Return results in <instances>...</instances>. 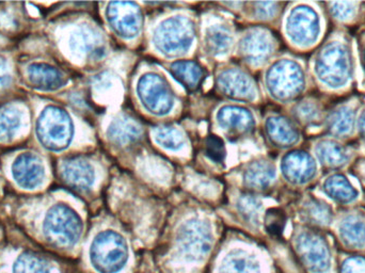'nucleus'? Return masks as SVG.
I'll list each match as a JSON object with an SVG mask.
<instances>
[{"instance_id":"nucleus-45","label":"nucleus","mask_w":365,"mask_h":273,"mask_svg":"<svg viewBox=\"0 0 365 273\" xmlns=\"http://www.w3.org/2000/svg\"><path fill=\"white\" fill-rule=\"evenodd\" d=\"M349 172L356 178L365 193V156L359 157Z\"/></svg>"},{"instance_id":"nucleus-19","label":"nucleus","mask_w":365,"mask_h":273,"mask_svg":"<svg viewBox=\"0 0 365 273\" xmlns=\"http://www.w3.org/2000/svg\"><path fill=\"white\" fill-rule=\"evenodd\" d=\"M364 104L359 94H351L338 103H332L326 117L323 135L353 143L356 140L358 113Z\"/></svg>"},{"instance_id":"nucleus-29","label":"nucleus","mask_w":365,"mask_h":273,"mask_svg":"<svg viewBox=\"0 0 365 273\" xmlns=\"http://www.w3.org/2000/svg\"><path fill=\"white\" fill-rule=\"evenodd\" d=\"M17 60V49L0 51V104L10 98L27 94L19 86Z\"/></svg>"},{"instance_id":"nucleus-46","label":"nucleus","mask_w":365,"mask_h":273,"mask_svg":"<svg viewBox=\"0 0 365 273\" xmlns=\"http://www.w3.org/2000/svg\"><path fill=\"white\" fill-rule=\"evenodd\" d=\"M6 190V184H4V177H2L1 172H0V199H1Z\"/></svg>"},{"instance_id":"nucleus-17","label":"nucleus","mask_w":365,"mask_h":273,"mask_svg":"<svg viewBox=\"0 0 365 273\" xmlns=\"http://www.w3.org/2000/svg\"><path fill=\"white\" fill-rule=\"evenodd\" d=\"M192 21L182 15L160 21L153 31V44L163 55L173 57L187 53L195 41Z\"/></svg>"},{"instance_id":"nucleus-10","label":"nucleus","mask_w":365,"mask_h":273,"mask_svg":"<svg viewBox=\"0 0 365 273\" xmlns=\"http://www.w3.org/2000/svg\"><path fill=\"white\" fill-rule=\"evenodd\" d=\"M32 111L27 94L0 104V154L29 143Z\"/></svg>"},{"instance_id":"nucleus-24","label":"nucleus","mask_w":365,"mask_h":273,"mask_svg":"<svg viewBox=\"0 0 365 273\" xmlns=\"http://www.w3.org/2000/svg\"><path fill=\"white\" fill-rule=\"evenodd\" d=\"M264 130L269 143L284 152L300 148L304 141V133L297 124L283 113L268 115L264 123Z\"/></svg>"},{"instance_id":"nucleus-7","label":"nucleus","mask_w":365,"mask_h":273,"mask_svg":"<svg viewBox=\"0 0 365 273\" xmlns=\"http://www.w3.org/2000/svg\"><path fill=\"white\" fill-rule=\"evenodd\" d=\"M328 26L324 2H292L283 13V38L297 53L314 51L327 36Z\"/></svg>"},{"instance_id":"nucleus-16","label":"nucleus","mask_w":365,"mask_h":273,"mask_svg":"<svg viewBox=\"0 0 365 273\" xmlns=\"http://www.w3.org/2000/svg\"><path fill=\"white\" fill-rule=\"evenodd\" d=\"M90 262L100 273L121 272L128 262L130 249L125 238L115 231H102L92 240Z\"/></svg>"},{"instance_id":"nucleus-35","label":"nucleus","mask_w":365,"mask_h":273,"mask_svg":"<svg viewBox=\"0 0 365 273\" xmlns=\"http://www.w3.org/2000/svg\"><path fill=\"white\" fill-rule=\"evenodd\" d=\"M173 76L188 91H195L204 79V71L195 61H175L170 66Z\"/></svg>"},{"instance_id":"nucleus-43","label":"nucleus","mask_w":365,"mask_h":273,"mask_svg":"<svg viewBox=\"0 0 365 273\" xmlns=\"http://www.w3.org/2000/svg\"><path fill=\"white\" fill-rule=\"evenodd\" d=\"M205 154L214 163H222L225 158V146L222 139L210 136L205 140Z\"/></svg>"},{"instance_id":"nucleus-26","label":"nucleus","mask_w":365,"mask_h":273,"mask_svg":"<svg viewBox=\"0 0 365 273\" xmlns=\"http://www.w3.org/2000/svg\"><path fill=\"white\" fill-rule=\"evenodd\" d=\"M212 242L210 227L200 220L187 221L178 236L180 250L191 261L203 259L210 252Z\"/></svg>"},{"instance_id":"nucleus-13","label":"nucleus","mask_w":365,"mask_h":273,"mask_svg":"<svg viewBox=\"0 0 365 273\" xmlns=\"http://www.w3.org/2000/svg\"><path fill=\"white\" fill-rule=\"evenodd\" d=\"M329 233L341 252L365 255V206L336 210Z\"/></svg>"},{"instance_id":"nucleus-14","label":"nucleus","mask_w":365,"mask_h":273,"mask_svg":"<svg viewBox=\"0 0 365 273\" xmlns=\"http://www.w3.org/2000/svg\"><path fill=\"white\" fill-rule=\"evenodd\" d=\"M308 150L317 159L324 173L349 172L361 157L355 143H347L326 135L312 138Z\"/></svg>"},{"instance_id":"nucleus-2","label":"nucleus","mask_w":365,"mask_h":273,"mask_svg":"<svg viewBox=\"0 0 365 273\" xmlns=\"http://www.w3.org/2000/svg\"><path fill=\"white\" fill-rule=\"evenodd\" d=\"M34 29L44 36L49 53L66 68L96 63L106 53L104 34L88 19L60 14L38 21Z\"/></svg>"},{"instance_id":"nucleus-12","label":"nucleus","mask_w":365,"mask_h":273,"mask_svg":"<svg viewBox=\"0 0 365 273\" xmlns=\"http://www.w3.org/2000/svg\"><path fill=\"white\" fill-rule=\"evenodd\" d=\"M312 191L336 210L365 206V193L349 172L324 173Z\"/></svg>"},{"instance_id":"nucleus-41","label":"nucleus","mask_w":365,"mask_h":273,"mask_svg":"<svg viewBox=\"0 0 365 273\" xmlns=\"http://www.w3.org/2000/svg\"><path fill=\"white\" fill-rule=\"evenodd\" d=\"M255 17L259 21H274L282 19L284 13V4L282 2H257Z\"/></svg>"},{"instance_id":"nucleus-23","label":"nucleus","mask_w":365,"mask_h":273,"mask_svg":"<svg viewBox=\"0 0 365 273\" xmlns=\"http://www.w3.org/2000/svg\"><path fill=\"white\" fill-rule=\"evenodd\" d=\"M105 16L109 27L120 38L133 40L140 34L143 17L136 2H108Z\"/></svg>"},{"instance_id":"nucleus-6","label":"nucleus","mask_w":365,"mask_h":273,"mask_svg":"<svg viewBox=\"0 0 365 273\" xmlns=\"http://www.w3.org/2000/svg\"><path fill=\"white\" fill-rule=\"evenodd\" d=\"M6 190L21 197L43 195L56 184L53 159L30 145L0 154Z\"/></svg>"},{"instance_id":"nucleus-33","label":"nucleus","mask_w":365,"mask_h":273,"mask_svg":"<svg viewBox=\"0 0 365 273\" xmlns=\"http://www.w3.org/2000/svg\"><path fill=\"white\" fill-rule=\"evenodd\" d=\"M204 42L210 55L216 57L227 55L233 42L231 29L225 24H212L206 28Z\"/></svg>"},{"instance_id":"nucleus-5","label":"nucleus","mask_w":365,"mask_h":273,"mask_svg":"<svg viewBox=\"0 0 365 273\" xmlns=\"http://www.w3.org/2000/svg\"><path fill=\"white\" fill-rule=\"evenodd\" d=\"M32 111L29 143L53 159L71 156L78 145L79 126L76 111L59 101L27 94Z\"/></svg>"},{"instance_id":"nucleus-1","label":"nucleus","mask_w":365,"mask_h":273,"mask_svg":"<svg viewBox=\"0 0 365 273\" xmlns=\"http://www.w3.org/2000/svg\"><path fill=\"white\" fill-rule=\"evenodd\" d=\"M314 89L334 98L353 94L357 81L356 38L349 30L334 28L308 60Z\"/></svg>"},{"instance_id":"nucleus-28","label":"nucleus","mask_w":365,"mask_h":273,"mask_svg":"<svg viewBox=\"0 0 365 273\" xmlns=\"http://www.w3.org/2000/svg\"><path fill=\"white\" fill-rule=\"evenodd\" d=\"M324 6L334 28L349 30L365 25L364 1H326Z\"/></svg>"},{"instance_id":"nucleus-39","label":"nucleus","mask_w":365,"mask_h":273,"mask_svg":"<svg viewBox=\"0 0 365 273\" xmlns=\"http://www.w3.org/2000/svg\"><path fill=\"white\" fill-rule=\"evenodd\" d=\"M356 38V57H357V88L359 96L365 103V25L358 30Z\"/></svg>"},{"instance_id":"nucleus-15","label":"nucleus","mask_w":365,"mask_h":273,"mask_svg":"<svg viewBox=\"0 0 365 273\" xmlns=\"http://www.w3.org/2000/svg\"><path fill=\"white\" fill-rule=\"evenodd\" d=\"M56 184L77 193H87L96 186L98 170L96 163L85 154L53 159Z\"/></svg>"},{"instance_id":"nucleus-37","label":"nucleus","mask_w":365,"mask_h":273,"mask_svg":"<svg viewBox=\"0 0 365 273\" xmlns=\"http://www.w3.org/2000/svg\"><path fill=\"white\" fill-rule=\"evenodd\" d=\"M13 273H51L48 263L34 253H21L13 265Z\"/></svg>"},{"instance_id":"nucleus-4","label":"nucleus","mask_w":365,"mask_h":273,"mask_svg":"<svg viewBox=\"0 0 365 273\" xmlns=\"http://www.w3.org/2000/svg\"><path fill=\"white\" fill-rule=\"evenodd\" d=\"M17 53L19 86L26 93L53 98L72 85L74 77L70 68L49 53L40 32H31L19 41Z\"/></svg>"},{"instance_id":"nucleus-25","label":"nucleus","mask_w":365,"mask_h":273,"mask_svg":"<svg viewBox=\"0 0 365 273\" xmlns=\"http://www.w3.org/2000/svg\"><path fill=\"white\" fill-rule=\"evenodd\" d=\"M36 23L26 2H0V34L4 36L19 42L31 34Z\"/></svg>"},{"instance_id":"nucleus-44","label":"nucleus","mask_w":365,"mask_h":273,"mask_svg":"<svg viewBox=\"0 0 365 273\" xmlns=\"http://www.w3.org/2000/svg\"><path fill=\"white\" fill-rule=\"evenodd\" d=\"M356 146L360 155L365 156V103L362 104L358 113L357 128H356Z\"/></svg>"},{"instance_id":"nucleus-21","label":"nucleus","mask_w":365,"mask_h":273,"mask_svg":"<svg viewBox=\"0 0 365 273\" xmlns=\"http://www.w3.org/2000/svg\"><path fill=\"white\" fill-rule=\"evenodd\" d=\"M336 210L331 204L315 195L312 190L300 192L296 200L295 216L297 225L311 229L329 232Z\"/></svg>"},{"instance_id":"nucleus-38","label":"nucleus","mask_w":365,"mask_h":273,"mask_svg":"<svg viewBox=\"0 0 365 273\" xmlns=\"http://www.w3.org/2000/svg\"><path fill=\"white\" fill-rule=\"evenodd\" d=\"M287 214L281 207L268 208L264 214L263 225L265 231L272 237H281L287 229Z\"/></svg>"},{"instance_id":"nucleus-42","label":"nucleus","mask_w":365,"mask_h":273,"mask_svg":"<svg viewBox=\"0 0 365 273\" xmlns=\"http://www.w3.org/2000/svg\"><path fill=\"white\" fill-rule=\"evenodd\" d=\"M240 210L249 221L257 223L262 210V202L251 195H245L240 199Z\"/></svg>"},{"instance_id":"nucleus-30","label":"nucleus","mask_w":365,"mask_h":273,"mask_svg":"<svg viewBox=\"0 0 365 273\" xmlns=\"http://www.w3.org/2000/svg\"><path fill=\"white\" fill-rule=\"evenodd\" d=\"M216 120L219 128L231 136L248 134L255 126L252 113L244 107L234 105L221 107L217 113Z\"/></svg>"},{"instance_id":"nucleus-22","label":"nucleus","mask_w":365,"mask_h":273,"mask_svg":"<svg viewBox=\"0 0 365 273\" xmlns=\"http://www.w3.org/2000/svg\"><path fill=\"white\" fill-rule=\"evenodd\" d=\"M279 48L278 38L267 28L255 27L242 36L240 56L251 66H261L272 60Z\"/></svg>"},{"instance_id":"nucleus-3","label":"nucleus","mask_w":365,"mask_h":273,"mask_svg":"<svg viewBox=\"0 0 365 273\" xmlns=\"http://www.w3.org/2000/svg\"><path fill=\"white\" fill-rule=\"evenodd\" d=\"M62 195V189H53L40 195L16 197L19 212L24 219L34 222L45 242L55 248H73L83 236V221Z\"/></svg>"},{"instance_id":"nucleus-18","label":"nucleus","mask_w":365,"mask_h":273,"mask_svg":"<svg viewBox=\"0 0 365 273\" xmlns=\"http://www.w3.org/2000/svg\"><path fill=\"white\" fill-rule=\"evenodd\" d=\"M332 101L321 94H308L289 105L287 115L297 124L304 135L313 138L322 136Z\"/></svg>"},{"instance_id":"nucleus-31","label":"nucleus","mask_w":365,"mask_h":273,"mask_svg":"<svg viewBox=\"0 0 365 273\" xmlns=\"http://www.w3.org/2000/svg\"><path fill=\"white\" fill-rule=\"evenodd\" d=\"M245 185L255 190H266L272 188L279 178L278 167L268 159H259L251 163L245 170Z\"/></svg>"},{"instance_id":"nucleus-27","label":"nucleus","mask_w":365,"mask_h":273,"mask_svg":"<svg viewBox=\"0 0 365 273\" xmlns=\"http://www.w3.org/2000/svg\"><path fill=\"white\" fill-rule=\"evenodd\" d=\"M221 93L236 101L250 102L257 96V86L250 76L240 68H227L217 77Z\"/></svg>"},{"instance_id":"nucleus-9","label":"nucleus","mask_w":365,"mask_h":273,"mask_svg":"<svg viewBox=\"0 0 365 273\" xmlns=\"http://www.w3.org/2000/svg\"><path fill=\"white\" fill-rule=\"evenodd\" d=\"M291 244L302 272L338 273L339 249L329 232L296 225Z\"/></svg>"},{"instance_id":"nucleus-36","label":"nucleus","mask_w":365,"mask_h":273,"mask_svg":"<svg viewBox=\"0 0 365 273\" xmlns=\"http://www.w3.org/2000/svg\"><path fill=\"white\" fill-rule=\"evenodd\" d=\"M152 136L160 148L171 152H179L186 145V137L175 126H158L152 130Z\"/></svg>"},{"instance_id":"nucleus-40","label":"nucleus","mask_w":365,"mask_h":273,"mask_svg":"<svg viewBox=\"0 0 365 273\" xmlns=\"http://www.w3.org/2000/svg\"><path fill=\"white\" fill-rule=\"evenodd\" d=\"M338 273H365V255L339 251Z\"/></svg>"},{"instance_id":"nucleus-34","label":"nucleus","mask_w":365,"mask_h":273,"mask_svg":"<svg viewBox=\"0 0 365 273\" xmlns=\"http://www.w3.org/2000/svg\"><path fill=\"white\" fill-rule=\"evenodd\" d=\"M219 273H261V265L250 253L234 250L223 259Z\"/></svg>"},{"instance_id":"nucleus-8","label":"nucleus","mask_w":365,"mask_h":273,"mask_svg":"<svg viewBox=\"0 0 365 273\" xmlns=\"http://www.w3.org/2000/svg\"><path fill=\"white\" fill-rule=\"evenodd\" d=\"M266 91L277 104L289 106L314 89L308 62L299 56L285 53L270 62L264 76Z\"/></svg>"},{"instance_id":"nucleus-32","label":"nucleus","mask_w":365,"mask_h":273,"mask_svg":"<svg viewBox=\"0 0 365 273\" xmlns=\"http://www.w3.org/2000/svg\"><path fill=\"white\" fill-rule=\"evenodd\" d=\"M143 135L140 124L130 115H122L109 124L107 137L117 145H128L138 141Z\"/></svg>"},{"instance_id":"nucleus-20","label":"nucleus","mask_w":365,"mask_h":273,"mask_svg":"<svg viewBox=\"0 0 365 273\" xmlns=\"http://www.w3.org/2000/svg\"><path fill=\"white\" fill-rule=\"evenodd\" d=\"M137 96L143 108L158 117L169 115L175 107V96L166 79L154 72L145 73L137 81Z\"/></svg>"},{"instance_id":"nucleus-11","label":"nucleus","mask_w":365,"mask_h":273,"mask_svg":"<svg viewBox=\"0 0 365 273\" xmlns=\"http://www.w3.org/2000/svg\"><path fill=\"white\" fill-rule=\"evenodd\" d=\"M277 167L281 180L298 192L312 190L324 174L310 150L300 148L283 153Z\"/></svg>"}]
</instances>
